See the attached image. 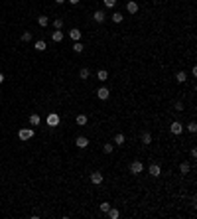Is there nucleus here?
Segmentation results:
<instances>
[{
  "label": "nucleus",
  "instance_id": "1",
  "mask_svg": "<svg viewBox=\"0 0 197 219\" xmlns=\"http://www.w3.org/2000/svg\"><path fill=\"white\" fill-rule=\"evenodd\" d=\"M18 138H20L22 142H26V140H30V138H33V128H20Z\"/></svg>",
  "mask_w": 197,
  "mask_h": 219
},
{
  "label": "nucleus",
  "instance_id": "2",
  "mask_svg": "<svg viewBox=\"0 0 197 219\" xmlns=\"http://www.w3.org/2000/svg\"><path fill=\"white\" fill-rule=\"evenodd\" d=\"M142 170H144V164L140 162V160H134V162L130 164V174H142Z\"/></svg>",
  "mask_w": 197,
  "mask_h": 219
},
{
  "label": "nucleus",
  "instance_id": "3",
  "mask_svg": "<svg viewBox=\"0 0 197 219\" xmlns=\"http://www.w3.org/2000/svg\"><path fill=\"white\" fill-rule=\"evenodd\" d=\"M45 123H47V126H57L59 124V115H57V113H49Z\"/></svg>",
  "mask_w": 197,
  "mask_h": 219
},
{
  "label": "nucleus",
  "instance_id": "4",
  "mask_svg": "<svg viewBox=\"0 0 197 219\" xmlns=\"http://www.w3.org/2000/svg\"><path fill=\"white\" fill-rule=\"evenodd\" d=\"M170 130H171L174 134H181V132H183V124L179 123V120H174V123L170 124Z\"/></svg>",
  "mask_w": 197,
  "mask_h": 219
},
{
  "label": "nucleus",
  "instance_id": "5",
  "mask_svg": "<svg viewBox=\"0 0 197 219\" xmlns=\"http://www.w3.org/2000/svg\"><path fill=\"white\" fill-rule=\"evenodd\" d=\"M75 144H77V148H87V146H89V138L87 136H77L75 138Z\"/></svg>",
  "mask_w": 197,
  "mask_h": 219
},
{
  "label": "nucleus",
  "instance_id": "6",
  "mask_svg": "<svg viewBox=\"0 0 197 219\" xmlns=\"http://www.w3.org/2000/svg\"><path fill=\"white\" fill-rule=\"evenodd\" d=\"M93 20H95L97 24H103L104 20H107V14H104V10H97V12L93 14Z\"/></svg>",
  "mask_w": 197,
  "mask_h": 219
},
{
  "label": "nucleus",
  "instance_id": "7",
  "mask_svg": "<svg viewBox=\"0 0 197 219\" xmlns=\"http://www.w3.org/2000/svg\"><path fill=\"white\" fill-rule=\"evenodd\" d=\"M97 97H99L100 101H107L108 97H111V93H108L107 87H100V89H97Z\"/></svg>",
  "mask_w": 197,
  "mask_h": 219
},
{
  "label": "nucleus",
  "instance_id": "8",
  "mask_svg": "<svg viewBox=\"0 0 197 219\" xmlns=\"http://www.w3.org/2000/svg\"><path fill=\"white\" fill-rule=\"evenodd\" d=\"M91 184H95V186L103 184V174H100V172H93V174H91Z\"/></svg>",
  "mask_w": 197,
  "mask_h": 219
},
{
  "label": "nucleus",
  "instance_id": "9",
  "mask_svg": "<svg viewBox=\"0 0 197 219\" xmlns=\"http://www.w3.org/2000/svg\"><path fill=\"white\" fill-rule=\"evenodd\" d=\"M140 140H142V144H152V134L148 132V130H144V132H142V136H140Z\"/></svg>",
  "mask_w": 197,
  "mask_h": 219
},
{
  "label": "nucleus",
  "instance_id": "10",
  "mask_svg": "<svg viewBox=\"0 0 197 219\" xmlns=\"http://www.w3.org/2000/svg\"><path fill=\"white\" fill-rule=\"evenodd\" d=\"M150 174H152L154 178H158V176L162 174V168H160V164H152V166H150Z\"/></svg>",
  "mask_w": 197,
  "mask_h": 219
},
{
  "label": "nucleus",
  "instance_id": "11",
  "mask_svg": "<svg viewBox=\"0 0 197 219\" xmlns=\"http://www.w3.org/2000/svg\"><path fill=\"white\" fill-rule=\"evenodd\" d=\"M69 38H71L73 41H79V40H81V30H77V28H73V30L69 32Z\"/></svg>",
  "mask_w": 197,
  "mask_h": 219
},
{
  "label": "nucleus",
  "instance_id": "12",
  "mask_svg": "<svg viewBox=\"0 0 197 219\" xmlns=\"http://www.w3.org/2000/svg\"><path fill=\"white\" fill-rule=\"evenodd\" d=\"M126 10H128V14H136L138 12V4L134 2V0H130V2L126 4Z\"/></svg>",
  "mask_w": 197,
  "mask_h": 219
},
{
  "label": "nucleus",
  "instance_id": "13",
  "mask_svg": "<svg viewBox=\"0 0 197 219\" xmlns=\"http://www.w3.org/2000/svg\"><path fill=\"white\" fill-rule=\"evenodd\" d=\"M124 140H126V138H124V134H122V132H118V134L114 136V140H112V144H116V146H122V144H124Z\"/></svg>",
  "mask_w": 197,
  "mask_h": 219
},
{
  "label": "nucleus",
  "instance_id": "14",
  "mask_svg": "<svg viewBox=\"0 0 197 219\" xmlns=\"http://www.w3.org/2000/svg\"><path fill=\"white\" fill-rule=\"evenodd\" d=\"M33 48H36L37 52H45V48H47V44H45L44 40H37V41H36V45H33Z\"/></svg>",
  "mask_w": 197,
  "mask_h": 219
},
{
  "label": "nucleus",
  "instance_id": "15",
  "mask_svg": "<svg viewBox=\"0 0 197 219\" xmlns=\"http://www.w3.org/2000/svg\"><path fill=\"white\" fill-rule=\"evenodd\" d=\"M185 79H187L185 71H178V73H175V81L178 83H185Z\"/></svg>",
  "mask_w": 197,
  "mask_h": 219
},
{
  "label": "nucleus",
  "instance_id": "16",
  "mask_svg": "<svg viewBox=\"0 0 197 219\" xmlns=\"http://www.w3.org/2000/svg\"><path fill=\"white\" fill-rule=\"evenodd\" d=\"M51 40H53V41H57V44H59V41L63 40V32H61V30L53 32V34H51Z\"/></svg>",
  "mask_w": 197,
  "mask_h": 219
},
{
  "label": "nucleus",
  "instance_id": "17",
  "mask_svg": "<svg viewBox=\"0 0 197 219\" xmlns=\"http://www.w3.org/2000/svg\"><path fill=\"white\" fill-rule=\"evenodd\" d=\"M107 215L111 217V219H118L120 211H118V209H114V207H111V209H108V211H107Z\"/></svg>",
  "mask_w": 197,
  "mask_h": 219
},
{
  "label": "nucleus",
  "instance_id": "18",
  "mask_svg": "<svg viewBox=\"0 0 197 219\" xmlns=\"http://www.w3.org/2000/svg\"><path fill=\"white\" fill-rule=\"evenodd\" d=\"M37 24H40L41 28H45L49 24V18H47V16H37Z\"/></svg>",
  "mask_w": 197,
  "mask_h": 219
},
{
  "label": "nucleus",
  "instance_id": "19",
  "mask_svg": "<svg viewBox=\"0 0 197 219\" xmlns=\"http://www.w3.org/2000/svg\"><path fill=\"white\" fill-rule=\"evenodd\" d=\"M189 170H191V166L187 162H181L179 164V172H181V174H189Z\"/></svg>",
  "mask_w": 197,
  "mask_h": 219
},
{
  "label": "nucleus",
  "instance_id": "20",
  "mask_svg": "<svg viewBox=\"0 0 197 219\" xmlns=\"http://www.w3.org/2000/svg\"><path fill=\"white\" fill-rule=\"evenodd\" d=\"M83 49H85V45H83L81 41H73V52L75 53H81Z\"/></svg>",
  "mask_w": 197,
  "mask_h": 219
},
{
  "label": "nucleus",
  "instance_id": "21",
  "mask_svg": "<svg viewBox=\"0 0 197 219\" xmlns=\"http://www.w3.org/2000/svg\"><path fill=\"white\" fill-rule=\"evenodd\" d=\"M97 79H99V81H107V79H108V73H107V69H100L99 73H97Z\"/></svg>",
  "mask_w": 197,
  "mask_h": 219
},
{
  "label": "nucleus",
  "instance_id": "22",
  "mask_svg": "<svg viewBox=\"0 0 197 219\" xmlns=\"http://www.w3.org/2000/svg\"><path fill=\"white\" fill-rule=\"evenodd\" d=\"M75 123H77L79 126L87 124V115H77V119H75Z\"/></svg>",
  "mask_w": 197,
  "mask_h": 219
},
{
  "label": "nucleus",
  "instance_id": "23",
  "mask_svg": "<svg viewBox=\"0 0 197 219\" xmlns=\"http://www.w3.org/2000/svg\"><path fill=\"white\" fill-rule=\"evenodd\" d=\"M40 123H41L40 115H32V117H30V124H32V126H37Z\"/></svg>",
  "mask_w": 197,
  "mask_h": 219
},
{
  "label": "nucleus",
  "instance_id": "24",
  "mask_svg": "<svg viewBox=\"0 0 197 219\" xmlns=\"http://www.w3.org/2000/svg\"><path fill=\"white\" fill-rule=\"evenodd\" d=\"M103 150H104V154H112V150H114V144H112V142H107V144L103 146Z\"/></svg>",
  "mask_w": 197,
  "mask_h": 219
},
{
  "label": "nucleus",
  "instance_id": "25",
  "mask_svg": "<svg viewBox=\"0 0 197 219\" xmlns=\"http://www.w3.org/2000/svg\"><path fill=\"white\" fill-rule=\"evenodd\" d=\"M89 75H91V71L87 69V67H81V71H79V77H81V79H87Z\"/></svg>",
  "mask_w": 197,
  "mask_h": 219
},
{
  "label": "nucleus",
  "instance_id": "26",
  "mask_svg": "<svg viewBox=\"0 0 197 219\" xmlns=\"http://www.w3.org/2000/svg\"><path fill=\"white\" fill-rule=\"evenodd\" d=\"M112 22L120 24V22H122V14H120V12H114V14H112Z\"/></svg>",
  "mask_w": 197,
  "mask_h": 219
},
{
  "label": "nucleus",
  "instance_id": "27",
  "mask_svg": "<svg viewBox=\"0 0 197 219\" xmlns=\"http://www.w3.org/2000/svg\"><path fill=\"white\" fill-rule=\"evenodd\" d=\"M99 209H100V211H103V213H107L108 209H111V203H108V201H103V203L99 205Z\"/></svg>",
  "mask_w": 197,
  "mask_h": 219
},
{
  "label": "nucleus",
  "instance_id": "28",
  "mask_svg": "<svg viewBox=\"0 0 197 219\" xmlns=\"http://www.w3.org/2000/svg\"><path fill=\"white\" fill-rule=\"evenodd\" d=\"M53 26H55V30H61V28H63V20H61V18L53 20Z\"/></svg>",
  "mask_w": 197,
  "mask_h": 219
},
{
  "label": "nucleus",
  "instance_id": "29",
  "mask_svg": "<svg viewBox=\"0 0 197 219\" xmlns=\"http://www.w3.org/2000/svg\"><path fill=\"white\" fill-rule=\"evenodd\" d=\"M187 130H189V132H197V123L195 120H191V123L187 124Z\"/></svg>",
  "mask_w": 197,
  "mask_h": 219
},
{
  "label": "nucleus",
  "instance_id": "30",
  "mask_svg": "<svg viewBox=\"0 0 197 219\" xmlns=\"http://www.w3.org/2000/svg\"><path fill=\"white\" fill-rule=\"evenodd\" d=\"M174 109H175V111H178V113H181V111H183V103H181V101H175Z\"/></svg>",
  "mask_w": 197,
  "mask_h": 219
},
{
  "label": "nucleus",
  "instance_id": "31",
  "mask_svg": "<svg viewBox=\"0 0 197 219\" xmlns=\"http://www.w3.org/2000/svg\"><path fill=\"white\" fill-rule=\"evenodd\" d=\"M32 40V32H24L22 34V41H30Z\"/></svg>",
  "mask_w": 197,
  "mask_h": 219
},
{
  "label": "nucleus",
  "instance_id": "32",
  "mask_svg": "<svg viewBox=\"0 0 197 219\" xmlns=\"http://www.w3.org/2000/svg\"><path fill=\"white\" fill-rule=\"evenodd\" d=\"M103 2H104V6H107V8H112L116 4V0H103Z\"/></svg>",
  "mask_w": 197,
  "mask_h": 219
},
{
  "label": "nucleus",
  "instance_id": "33",
  "mask_svg": "<svg viewBox=\"0 0 197 219\" xmlns=\"http://www.w3.org/2000/svg\"><path fill=\"white\" fill-rule=\"evenodd\" d=\"M189 154H191V158H197V150H195V148H191Z\"/></svg>",
  "mask_w": 197,
  "mask_h": 219
},
{
  "label": "nucleus",
  "instance_id": "34",
  "mask_svg": "<svg viewBox=\"0 0 197 219\" xmlns=\"http://www.w3.org/2000/svg\"><path fill=\"white\" fill-rule=\"evenodd\" d=\"M0 83H4V73L0 71Z\"/></svg>",
  "mask_w": 197,
  "mask_h": 219
},
{
  "label": "nucleus",
  "instance_id": "35",
  "mask_svg": "<svg viewBox=\"0 0 197 219\" xmlns=\"http://www.w3.org/2000/svg\"><path fill=\"white\" fill-rule=\"evenodd\" d=\"M67 2H71V4H79V0H67Z\"/></svg>",
  "mask_w": 197,
  "mask_h": 219
},
{
  "label": "nucleus",
  "instance_id": "36",
  "mask_svg": "<svg viewBox=\"0 0 197 219\" xmlns=\"http://www.w3.org/2000/svg\"><path fill=\"white\" fill-rule=\"evenodd\" d=\"M55 2H57V4H63V2H67V0H55Z\"/></svg>",
  "mask_w": 197,
  "mask_h": 219
}]
</instances>
